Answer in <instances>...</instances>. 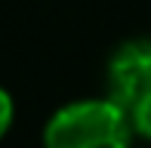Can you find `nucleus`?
Wrapping results in <instances>:
<instances>
[{
  "instance_id": "nucleus-1",
  "label": "nucleus",
  "mask_w": 151,
  "mask_h": 148,
  "mask_svg": "<svg viewBox=\"0 0 151 148\" xmlns=\"http://www.w3.org/2000/svg\"><path fill=\"white\" fill-rule=\"evenodd\" d=\"M136 130L129 111L111 99H77L50 114L43 148H129Z\"/></svg>"
},
{
  "instance_id": "nucleus-2",
  "label": "nucleus",
  "mask_w": 151,
  "mask_h": 148,
  "mask_svg": "<svg viewBox=\"0 0 151 148\" xmlns=\"http://www.w3.org/2000/svg\"><path fill=\"white\" fill-rule=\"evenodd\" d=\"M108 99L117 102L123 111H133L136 105L151 93V40L133 37L123 40L111 52L105 68Z\"/></svg>"
},
{
  "instance_id": "nucleus-3",
  "label": "nucleus",
  "mask_w": 151,
  "mask_h": 148,
  "mask_svg": "<svg viewBox=\"0 0 151 148\" xmlns=\"http://www.w3.org/2000/svg\"><path fill=\"white\" fill-rule=\"evenodd\" d=\"M129 120H133L136 136H142V139H148V142H151V93L136 105L133 111H129Z\"/></svg>"
},
{
  "instance_id": "nucleus-4",
  "label": "nucleus",
  "mask_w": 151,
  "mask_h": 148,
  "mask_svg": "<svg viewBox=\"0 0 151 148\" xmlns=\"http://www.w3.org/2000/svg\"><path fill=\"white\" fill-rule=\"evenodd\" d=\"M12 120H16V105H12V96L9 93H0V133H9L12 130Z\"/></svg>"
}]
</instances>
